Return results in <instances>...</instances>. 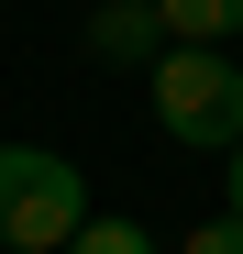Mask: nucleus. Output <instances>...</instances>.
Masks as SVG:
<instances>
[{
  "label": "nucleus",
  "mask_w": 243,
  "mask_h": 254,
  "mask_svg": "<svg viewBox=\"0 0 243 254\" xmlns=\"http://www.w3.org/2000/svg\"><path fill=\"white\" fill-rule=\"evenodd\" d=\"M66 254H166V243H155L144 221H100V210H89V232H77Z\"/></svg>",
  "instance_id": "5"
},
{
  "label": "nucleus",
  "mask_w": 243,
  "mask_h": 254,
  "mask_svg": "<svg viewBox=\"0 0 243 254\" xmlns=\"http://www.w3.org/2000/svg\"><path fill=\"white\" fill-rule=\"evenodd\" d=\"M166 11V45H232L243 33V0H155Z\"/></svg>",
  "instance_id": "4"
},
{
  "label": "nucleus",
  "mask_w": 243,
  "mask_h": 254,
  "mask_svg": "<svg viewBox=\"0 0 243 254\" xmlns=\"http://www.w3.org/2000/svg\"><path fill=\"white\" fill-rule=\"evenodd\" d=\"M221 210H232V221H243V144L221 155Z\"/></svg>",
  "instance_id": "7"
},
{
  "label": "nucleus",
  "mask_w": 243,
  "mask_h": 254,
  "mask_svg": "<svg viewBox=\"0 0 243 254\" xmlns=\"http://www.w3.org/2000/svg\"><path fill=\"white\" fill-rule=\"evenodd\" d=\"M89 56L155 66V56H166V11H155V0H111V11H89Z\"/></svg>",
  "instance_id": "3"
},
{
  "label": "nucleus",
  "mask_w": 243,
  "mask_h": 254,
  "mask_svg": "<svg viewBox=\"0 0 243 254\" xmlns=\"http://www.w3.org/2000/svg\"><path fill=\"white\" fill-rule=\"evenodd\" d=\"M89 232V177L45 144H0V243L11 254H66Z\"/></svg>",
  "instance_id": "2"
},
{
  "label": "nucleus",
  "mask_w": 243,
  "mask_h": 254,
  "mask_svg": "<svg viewBox=\"0 0 243 254\" xmlns=\"http://www.w3.org/2000/svg\"><path fill=\"white\" fill-rule=\"evenodd\" d=\"M144 89H155L166 144H188V155H232L243 144V66L221 45H166L144 66Z\"/></svg>",
  "instance_id": "1"
},
{
  "label": "nucleus",
  "mask_w": 243,
  "mask_h": 254,
  "mask_svg": "<svg viewBox=\"0 0 243 254\" xmlns=\"http://www.w3.org/2000/svg\"><path fill=\"white\" fill-rule=\"evenodd\" d=\"M177 254H243V221H232V210H221V221H199V232H188Z\"/></svg>",
  "instance_id": "6"
}]
</instances>
